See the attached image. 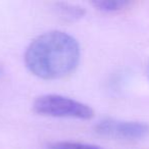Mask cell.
I'll list each match as a JSON object with an SVG mask.
<instances>
[{
  "label": "cell",
  "instance_id": "obj_5",
  "mask_svg": "<svg viewBox=\"0 0 149 149\" xmlns=\"http://www.w3.org/2000/svg\"><path fill=\"white\" fill-rule=\"evenodd\" d=\"M92 5L102 13H116L128 6L129 2L125 0H95Z\"/></svg>",
  "mask_w": 149,
  "mask_h": 149
},
{
  "label": "cell",
  "instance_id": "obj_7",
  "mask_svg": "<svg viewBox=\"0 0 149 149\" xmlns=\"http://www.w3.org/2000/svg\"><path fill=\"white\" fill-rule=\"evenodd\" d=\"M2 74H3V70H2V68H1V66H0V77H1V76H2Z\"/></svg>",
  "mask_w": 149,
  "mask_h": 149
},
{
  "label": "cell",
  "instance_id": "obj_3",
  "mask_svg": "<svg viewBox=\"0 0 149 149\" xmlns=\"http://www.w3.org/2000/svg\"><path fill=\"white\" fill-rule=\"evenodd\" d=\"M96 134L116 140L136 141L149 135V126L136 120H122L116 118H103L94 126Z\"/></svg>",
  "mask_w": 149,
  "mask_h": 149
},
{
  "label": "cell",
  "instance_id": "obj_1",
  "mask_svg": "<svg viewBox=\"0 0 149 149\" xmlns=\"http://www.w3.org/2000/svg\"><path fill=\"white\" fill-rule=\"evenodd\" d=\"M81 48L77 39L62 31H49L36 37L25 52L30 72L43 80H58L78 68Z\"/></svg>",
  "mask_w": 149,
  "mask_h": 149
},
{
  "label": "cell",
  "instance_id": "obj_6",
  "mask_svg": "<svg viewBox=\"0 0 149 149\" xmlns=\"http://www.w3.org/2000/svg\"><path fill=\"white\" fill-rule=\"evenodd\" d=\"M48 149H104L97 145L86 143L74 142V141H55L47 144Z\"/></svg>",
  "mask_w": 149,
  "mask_h": 149
},
{
  "label": "cell",
  "instance_id": "obj_2",
  "mask_svg": "<svg viewBox=\"0 0 149 149\" xmlns=\"http://www.w3.org/2000/svg\"><path fill=\"white\" fill-rule=\"evenodd\" d=\"M36 113L50 118H77L88 120L94 116V110L90 105L58 94H44L33 102Z\"/></svg>",
  "mask_w": 149,
  "mask_h": 149
},
{
  "label": "cell",
  "instance_id": "obj_4",
  "mask_svg": "<svg viewBox=\"0 0 149 149\" xmlns=\"http://www.w3.org/2000/svg\"><path fill=\"white\" fill-rule=\"evenodd\" d=\"M54 10L60 19L65 22H70V23L79 21L86 15V10L84 7L66 2L55 3Z\"/></svg>",
  "mask_w": 149,
  "mask_h": 149
}]
</instances>
